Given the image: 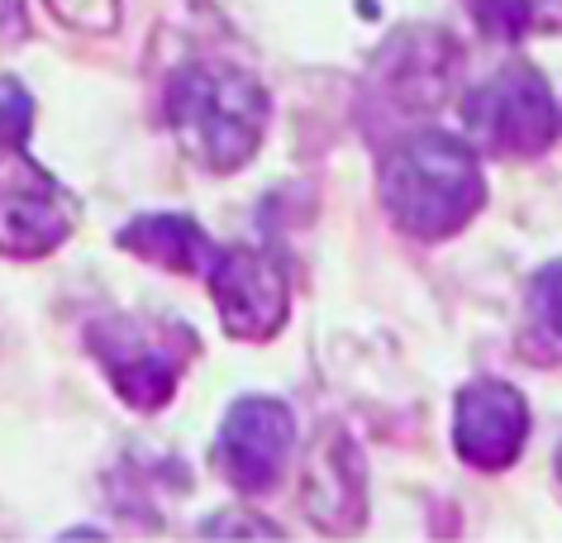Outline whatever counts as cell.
I'll list each match as a JSON object with an SVG mask.
<instances>
[{"mask_svg": "<svg viewBox=\"0 0 562 543\" xmlns=\"http://www.w3.org/2000/svg\"><path fill=\"white\" fill-rule=\"evenodd\" d=\"M376 191L401 234L439 244L472 225L486 201V177L476 167V152L458 134L415 129L386 152Z\"/></svg>", "mask_w": 562, "mask_h": 543, "instance_id": "1", "label": "cell"}, {"mask_svg": "<svg viewBox=\"0 0 562 543\" xmlns=\"http://www.w3.org/2000/svg\"><path fill=\"white\" fill-rule=\"evenodd\" d=\"M167 115H172L181 144L205 167L234 172L262 144L267 91L258 87V77L238 72L229 63H191L167 87Z\"/></svg>", "mask_w": 562, "mask_h": 543, "instance_id": "2", "label": "cell"}, {"mask_svg": "<svg viewBox=\"0 0 562 543\" xmlns=\"http://www.w3.org/2000/svg\"><path fill=\"white\" fill-rule=\"evenodd\" d=\"M472 138L501 158H539L558 138V105L533 63H505L496 77L462 95Z\"/></svg>", "mask_w": 562, "mask_h": 543, "instance_id": "3", "label": "cell"}, {"mask_svg": "<svg viewBox=\"0 0 562 543\" xmlns=\"http://www.w3.org/2000/svg\"><path fill=\"white\" fill-rule=\"evenodd\" d=\"M462 67V48L453 34L429 30V24H411L382 48L372 67V91L386 95L401 115H429L448 101Z\"/></svg>", "mask_w": 562, "mask_h": 543, "instance_id": "4", "label": "cell"}, {"mask_svg": "<svg viewBox=\"0 0 562 543\" xmlns=\"http://www.w3.org/2000/svg\"><path fill=\"white\" fill-rule=\"evenodd\" d=\"M210 291H215L220 319L234 339H272L286 325V272L262 248H224L210 258Z\"/></svg>", "mask_w": 562, "mask_h": 543, "instance_id": "5", "label": "cell"}, {"mask_svg": "<svg viewBox=\"0 0 562 543\" xmlns=\"http://www.w3.org/2000/svg\"><path fill=\"white\" fill-rule=\"evenodd\" d=\"M296 449V415L272 396L234 400L220 425V467L238 491H267Z\"/></svg>", "mask_w": 562, "mask_h": 543, "instance_id": "6", "label": "cell"}, {"mask_svg": "<svg viewBox=\"0 0 562 543\" xmlns=\"http://www.w3.org/2000/svg\"><path fill=\"white\" fill-rule=\"evenodd\" d=\"M72 201L44 167L30 158L0 162V248L20 258L48 253L72 234Z\"/></svg>", "mask_w": 562, "mask_h": 543, "instance_id": "7", "label": "cell"}, {"mask_svg": "<svg viewBox=\"0 0 562 543\" xmlns=\"http://www.w3.org/2000/svg\"><path fill=\"white\" fill-rule=\"evenodd\" d=\"M91 348L95 358L105 362L115 392L138 410H158L162 400H172L181 362L191 353L187 348H172L158 329H144L134 319H105V325L91 329Z\"/></svg>", "mask_w": 562, "mask_h": 543, "instance_id": "8", "label": "cell"}, {"mask_svg": "<svg viewBox=\"0 0 562 543\" xmlns=\"http://www.w3.org/2000/svg\"><path fill=\"white\" fill-rule=\"evenodd\" d=\"M529 439V406L510 382H472L453 406V449L476 472L510 467Z\"/></svg>", "mask_w": 562, "mask_h": 543, "instance_id": "9", "label": "cell"}, {"mask_svg": "<svg viewBox=\"0 0 562 543\" xmlns=\"http://www.w3.org/2000/svg\"><path fill=\"white\" fill-rule=\"evenodd\" d=\"M305 510H311V520L319 529H334V510H344V534L362 524V457L344 434H334L329 449L315 453Z\"/></svg>", "mask_w": 562, "mask_h": 543, "instance_id": "10", "label": "cell"}, {"mask_svg": "<svg viewBox=\"0 0 562 543\" xmlns=\"http://www.w3.org/2000/svg\"><path fill=\"white\" fill-rule=\"evenodd\" d=\"M120 244L167 272H205L210 258H215L205 229L187 215H144L120 229Z\"/></svg>", "mask_w": 562, "mask_h": 543, "instance_id": "11", "label": "cell"}, {"mask_svg": "<svg viewBox=\"0 0 562 543\" xmlns=\"http://www.w3.org/2000/svg\"><path fill=\"white\" fill-rule=\"evenodd\" d=\"M519 353L529 362H562V262H548L529 282Z\"/></svg>", "mask_w": 562, "mask_h": 543, "instance_id": "12", "label": "cell"}, {"mask_svg": "<svg viewBox=\"0 0 562 543\" xmlns=\"http://www.w3.org/2000/svg\"><path fill=\"white\" fill-rule=\"evenodd\" d=\"M30 120H34V101L15 87V81H5V87H0V148H5V144L10 148L24 144Z\"/></svg>", "mask_w": 562, "mask_h": 543, "instance_id": "13", "label": "cell"}, {"mask_svg": "<svg viewBox=\"0 0 562 543\" xmlns=\"http://www.w3.org/2000/svg\"><path fill=\"white\" fill-rule=\"evenodd\" d=\"M48 5L81 30H110L115 24V0H48Z\"/></svg>", "mask_w": 562, "mask_h": 543, "instance_id": "14", "label": "cell"}, {"mask_svg": "<svg viewBox=\"0 0 562 543\" xmlns=\"http://www.w3.org/2000/svg\"><path fill=\"white\" fill-rule=\"evenodd\" d=\"M205 529H210V534H220V529H252V534H277V529L262 524V520H210Z\"/></svg>", "mask_w": 562, "mask_h": 543, "instance_id": "15", "label": "cell"}, {"mask_svg": "<svg viewBox=\"0 0 562 543\" xmlns=\"http://www.w3.org/2000/svg\"><path fill=\"white\" fill-rule=\"evenodd\" d=\"M558 477H562V449H558Z\"/></svg>", "mask_w": 562, "mask_h": 543, "instance_id": "16", "label": "cell"}]
</instances>
